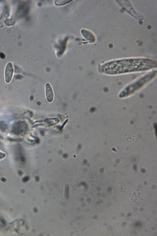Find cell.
I'll list each match as a JSON object with an SVG mask.
<instances>
[{
    "label": "cell",
    "instance_id": "1",
    "mask_svg": "<svg viewBox=\"0 0 157 236\" xmlns=\"http://www.w3.org/2000/svg\"><path fill=\"white\" fill-rule=\"evenodd\" d=\"M14 68L12 64L9 62L7 64L5 70V80L7 83L11 81L13 75Z\"/></svg>",
    "mask_w": 157,
    "mask_h": 236
},
{
    "label": "cell",
    "instance_id": "2",
    "mask_svg": "<svg viewBox=\"0 0 157 236\" xmlns=\"http://www.w3.org/2000/svg\"><path fill=\"white\" fill-rule=\"evenodd\" d=\"M26 128L22 123L15 124L12 128V132L16 135H20L25 131Z\"/></svg>",
    "mask_w": 157,
    "mask_h": 236
},
{
    "label": "cell",
    "instance_id": "3",
    "mask_svg": "<svg viewBox=\"0 0 157 236\" xmlns=\"http://www.w3.org/2000/svg\"><path fill=\"white\" fill-rule=\"evenodd\" d=\"M46 93L47 100L49 102H52L54 99V93L52 88L49 83L46 84Z\"/></svg>",
    "mask_w": 157,
    "mask_h": 236
},
{
    "label": "cell",
    "instance_id": "4",
    "mask_svg": "<svg viewBox=\"0 0 157 236\" xmlns=\"http://www.w3.org/2000/svg\"><path fill=\"white\" fill-rule=\"evenodd\" d=\"M0 57L2 59H4L5 57V55L3 53H0Z\"/></svg>",
    "mask_w": 157,
    "mask_h": 236
}]
</instances>
